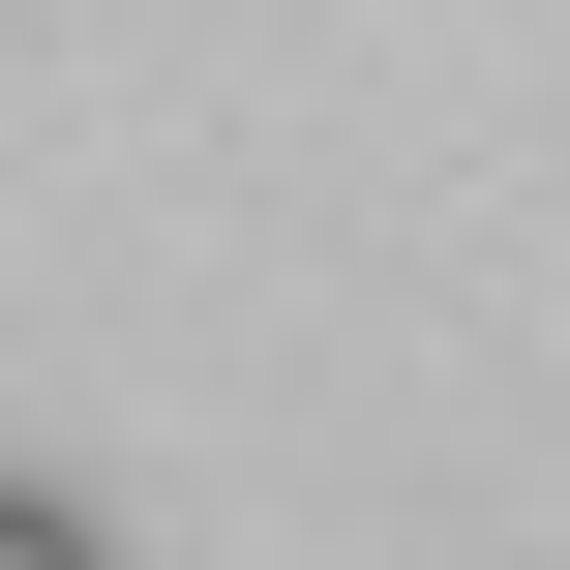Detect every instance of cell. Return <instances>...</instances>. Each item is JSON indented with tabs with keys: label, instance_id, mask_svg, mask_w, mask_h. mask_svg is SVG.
Returning a JSON list of instances; mask_svg holds the SVG:
<instances>
[{
	"label": "cell",
	"instance_id": "6da1fadb",
	"mask_svg": "<svg viewBox=\"0 0 570 570\" xmlns=\"http://www.w3.org/2000/svg\"><path fill=\"white\" fill-rule=\"evenodd\" d=\"M0 570H120V511L90 481H0Z\"/></svg>",
	"mask_w": 570,
	"mask_h": 570
}]
</instances>
